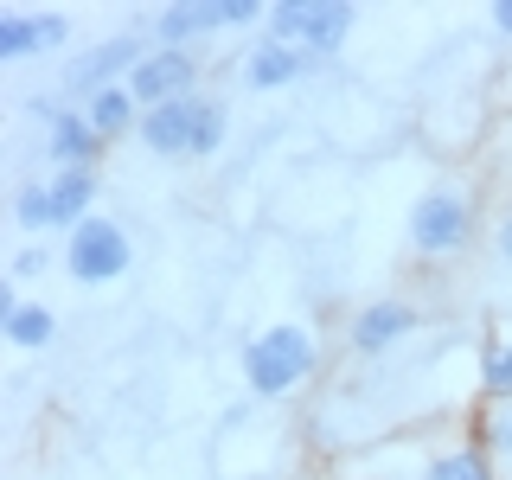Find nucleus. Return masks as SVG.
Instances as JSON below:
<instances>
[{
    "instance_id": "nucleus-1",
    "label": "nucleus",
    "mask_w": 512,
    "mask_h": 480,
    "mask_svg": "<svg viewBox=\"0 0 512 480\" xmlns=\"http://www.w3.org/2000/svg\"><path fill=\"white\" fill-rule=\"evenodd\" d=\"M314 372H320V333L301 327V320H276V327L244 340V384L256 404H276V397L301 391Z\"/></svg>"
},
{
    "instance_id": "nucleus-2",
    "label": "nucleus",
    "mask_w": 512,
    "mask_h": 480,
    "mask_svg": "<svg viewBox=\"0 0 512 480\" xmlns=\"http://www.w3.org/2000/svg\"><path fill=\"white\" fill-rule=\"evenodd\" d=\"M480 237V192L461 180H436L410 205V256L416 263H455Z\"/></svg>"
},
{
    "instance_id": "nucleus-3",
    "label": "nucleus",
    "mask_w": 512,
    "mask_h": 480,
    "mask_svg": "<svg viewBox=\"0 0 512 480\" xmlns=\"http://www.w3.org/2000/svg\"><path fill=\"white\" fill-rule=\"evenodd\" d=\"M352 32H359V7H352V0H276V7H269V39L301 45V52H314L320 64L340 58L352 45Z\"/></svg>"
},
{
    "instance_id": "nucleus-4",
    "label": "nucleus",
    "mask_w": 512,
    "mask_h": 480,
    "mask_svg": "<svg viewBox=\"0 0 512 480\" xmlns=\"http://www.w3.org/2000/svg\"><path fill=\"white\" fill-rule=\"evenodd\" d=\"M58 263H64V276H71V282L109 288V282H122L128 269H135V237H128L122 218L96 212V218H84V224H77V231L58 244Z\"/></svg>"
},
{
    "instance_id": "nucleus-5",
    "label": "nucleus",
    "mask_w": 512,
    "mask_h": 480,
    "mask_svg": "<svg viewBox=\"0 0 512 480\" xmlns=\"http://www.w3.org/2000/svg\"><path fill=\"white\" fill-rule=\"evenodd\" d=\"M154 52V32L148 26H128V32H109V39H96L90 52H77L71 64H64V96H71L77 109L90 103V96H103V90H116L135 77V64Z\"/></svg>"
},
{
    "instance_id": "nucleus-6",
    "label": "nucleus",
    "mask_w": 512,
    "mask_h": 480,
    "mask_svg": "<svg viewBox=\"0 0 512 480\" xmlns=\"http://www.w3.org/2000/svg\"><path fill=\"white\" fill-rule=\"evenodd\" d=\"M416 327H423V308H416L410 295H372L365 308H352L346 346H352V359H384V352L404 346Z\"/></svg>"
},
{
    "instance_id": "nucleus-7",
    "label": "nucleus",
    "mask_w": 512,
    "mask_h": 480,
    "mask_svg": "<svg viewBox=\"0 0 512 480\" xmlns=\"http://www.w3.org/2000/svg\"><path fill=\"white\" fill-rule=\"evenodd\" d=\"M199 52H167V45H154L148 58L135 64V77H128V90H135L141 109H160V103H180V96H199Z\"/></svg>"
},
{
    "instance_id": "nucleus-8",
    "label": "nucleus",
    "mask_w": 512,
    "mask_h": 480,
    "mask_svg": "<svg viewBox=\"0 0 512 480\" xmlns=\"http://www.w3.org/2000/svg\"><path fill=\"white\" fill-rule=\"evenodd\" d=\"M320 71V58L314 52H301V45H282V39H250V52H244V90H256V96H276V90H295L301 77H314Z\"/></svg>"
},
{
    "instance_id": "nucleus-9",
    "label": "nucleus",
    "mask_w": 512,
    "mask_h": 480,
    "mask_svg": "<svg viewBox=\"0 0 512 480\" xmlns=\"http://www.w3.org/2000/svg\"><path fill=\"white\" fill-rule=\"evenodd\" d=\"M199 116H205V90L199 96H180V103H160V109H141V148L154 160H192V141H199Z\"/></svg>"
},
{
    "instance_id": "nucleus-10",
    "label": "nucleus",
    "mask_w": 512,
    "mask_h": 480,
    "mask_svg": "<svg viewBox=\"0 0 512 480\" xmlns=\"http://www.w3.org/2000/svg\"><path fill=\"white\" fill-rule=\"evenodd\" d=\"M71 39V20L64 13H32V7H0V64H26L45 58Z\"/></svg>"
},
{
    "instance_id": "nucleus-11",
    "label": "nucleus",
    "mask_w": 512,
    "mask_h": 480,
    "mask_svg": "<svg viewBox=\"0 0 512 480\" xmlns=\"http://www.w3.org/2000/svg\"><path fill=\"white\" fill-rule=\"evenodd\" d=\"M148 32L167 52H199L212 32H224V13H218V0H167L160 13H148Z\"/></svg>"
},
{
    "instance_id": "nucleus-12",
    "label": "nucleus",
    "mask_w": 512,
    "mask_h": 480,
    "mask_svg": "<svg viewBox=\"0 0 512 480\" xmlns=\"http://www.w3.org/2000/svg\"><path fill=\"white\" fill-rule=\"evenodd\" d=\"M109 141L90 128L84 109H71V116H58L45 128V160H52V173H71V167H103Z\"/></svg>"
},
{
    "instance_id": "nucleus-13",
    "label": "nucleus",
    "mask_w": 512,
    "mask_h": 480,
    "mask_svg": "<svg viewBox=\"0 0 512 480\" xmlns=\"http://www.w3.org/2000/svg\"><path fill=\"white\" fill-rule=\"evenodd\" d=\"M416 480H506V468L487 455L474 436H455L442 448H429L423 468H416Z\"/></svg>"
},
{
    "instance_id": "nucleus-14",
    "label": "nucleus",
    "mask_w": 512,
    "mask_h": 480,
    "mask_svg": "<svg viewBox=\"0 0 512 480\" xmlns=\"http://www.w3.org/2000/svg\"><path fill=\"white\" fill-rule=\"evenodd\" d=\"M52 231L71 237L84 218H96V192H103V180H96V167H71V173H52Z\"/></svg>"
},
{
    "instance_id": "nucleus-15",
    "label": "nucleus",
    "mask_w": 512,
    "mask_h": 480,
    "mask_svg": "<svg viewBox=\"0 0 512 480\" xmlns=\"http://www.w3.org/2000/svg\"><path fill=\"white\" fill-rule=\"evenodd\" d=\"M84 116H90V128L109 141V148H116V141H128V135H141V103H135V90H128V84L90 96Z\"/></svg>"
},
{
    "instance_id": "nucleus-16",
    "label": "nucleus",
    "mask_w": 512,
    "mask_h": 480,
    "mask_svg": "<svg viewBox=\"0 0 512 480\" xmlns=\"http://www.w3.org/2000/svg\"><path fill=\"white\" fill-rule=\"evenodd\" d=\"M480 397L487 404H512V320L480 340Z\"/></svg>"
},
{
    "instance_id": "nucleus-17",
    "label": "nucleus",
    "mask_w": 512,
    "mask_h": 480,
    "mask_svg": "<svg viewBox=\"0 0 512 480\" xmlns=\"http://www.w3.org/2000/svg\"><path fill=\"white\" fill-rule=\"evenodd\" d=\"M461 436H474L500 468H512V404H487V397H480L468 410V423H461Z\"/></svg>"
},
{
    "instance_id": "nucleus-18",
    "label": "nucleus",
    "mask_w": 512,
    "mask_h": 480,
    "mask_svg": "<svg viewBox=\"0 0 512 480\" xmlns=\"http://www.w3.org/2000/svg\"><path fill=\"white\" fill-rule=\"evenodd\" d=\"M0 333H7V346H20V352H45L58 340V314L45 308V301H26L13 320H0Z\"/></svg>"
},
{
    "instance_id": "nucleus-19",
    "label": "nucleus",
    "mask_w": 512,
    "mask_h": 480,
    "mask_svg": "<svg viewBox=\"0 0 512 480\" xmlns=\"http://www.w3.org/2000/svg\"><path fill=\"white\" fill-rule=\"evenodd\" d=\"M13 224H20V231H32V237L52 231V186H45V180L13 186Z\"/></svg>"
},
{
    "instance_id": "nucleus-20",
    "label": "nucleus",
    "mask_w": 512,
    "mask_h": 480,
    "mask_svg": "<svg viewBox=\"0 0 512 480\" xmlns=\"http://www.w3.org/2000/svg\"><path fill=\"white\" fill-rule=\"evenodd\" d=\"M52 269V250L45 244H20L13 250V282H32V276H45Z\"/></svg>"
},
{
    "instance_id": "nucleus-21",
    "label": "nucleus",
    "mask_w": 512,
    "mask_h": 480,
    "mask_svg": "<svg viewBox=\"0 0 512 480\" xmlns=\"http://www.w3.org/2000/svg\"><path fill=\"white\" fill-rule=\"evenodd\" d=\"M218 13H224V32L231 26H269V7H256V0H218Z\"/></svg>"
},
{
    "instance_id": "nucleus-22",
    "label": "nucleus",
    "mask_w": 512,
    "mask_h": 480,
    "mask_svg": "<svg viewBox=\"0 0 512 480\" xmlns=\"http://www.w3.org/2000/svg\"><path fill=\"white\" fill-rule=\"evenodd\" d=\"M493 256H500V263L512 269V205L500 212V224H493Z\"/></svg>"
},
{
    "instance_id": "nucleus-23",
    "label": "nucleus",
    "mask_w": 512,
    "mask_h": 480,
    "mask_svg": "<svg viewBox=\"0 0 512 480\" xmlns=\"http://www.w3.org/2000/svg\"><path fill=\"white\" fill-rule=\"evenodd\" d=\"M487 26H493V32H500V39L512 45V0H493V7H487Z\"/></svg>"
}]
</instances>
